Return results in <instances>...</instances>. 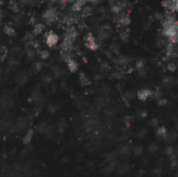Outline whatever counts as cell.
<instances>
[{"label": "cell", "instance_id": "13", "mask_svg": "<svg viewBox=\"0 0 178 177\" xmlns=\"http://www.w3.org/2000/svg\"><path fill=\"white\" fill-rule=\"evenodd\" d=\"M129 169H130V167L127 164H123L118 169V174L119 175H123V174L126 173Z\"/></svg>", "mask_w": 178, "mask_h": 177}, {"label": "cell", "instance_id": "21", "mask_svg": "<svg viewBox=\"0 0 178 177\" xmlns=\"http://www.w3.org/2000/svg\"><path fill=\"white\" fill-rule=\"evenodd\" d=\"M41 67H42V65H41V63H36L33 65V70H35V72H38L40 70H41Z\"/></svg>", "mask_w": 178, "mask_h": 177}, {"label": "cell", "instance_id": "23", "mask_svg": "<svg viewBox=\"0 0 178 177\" xmlns=\"http://www.w3.org/2000/svg\"><path fill=\"white\" fill-rule=\"evenodd\" d=\"M155 175H157V177H161V175H162V169L161 168H157V169H155Z\"/></svg>", "mask_w": 178, "mask_h": 177}, {"label": "cell", "instance_id": "24", "mask_svg": "<svg viewBox=\"0 0 178 177\" xmlns=\"http://www.w3.org/2000/svg\"><path fill=\"white\" fill-rule=\"evenodd\" d=\"M120 37L122 38V40H127L128 38H129V35H128L127 32H122L120 34Z\"/></svg>", "mask_w": 178, "mask_h": 177}, {"label": "cell", "instance_id": "3", "mask_svg": "<svg viewBox=\"0 0 178 177\" xmlns=\"http://www.w3.org/2000/svg\"><path fill=\"white\" fill-rule=\"evenodd\" d=\"M85 44H86V46L89 48V49H91V50H96L98 48V44L96 43L95 38L90 34L88 35L87 38H85Z\"/></svg>", "mask_w": 178, "mask_h": 177}, {"label": "cell", "instance_id": "17", "mask_svg": "<svg viewBox=\"0 0 178 177\" xmlns=\"http://www.w3.org/2000/svg\"><path fill=\"white\" fill-rule=\"evenodd\" d=\"M49 110L51 111V113H54V112H56L57 110V106L56 105L55 103H51L49 105Z\"/></svg>", "mask_w": 178, "mask_h": 177}, {"label": "cell", "instance_id": "10", "mask_svg": "<svg viewBox=\"0 0 178 177\" xmlns=\"http://www.w3.org/2000/svg\"><path fill=\"white\" fill-rule=\"evenodd\" d=\"M167 134H168V132L166 130V129L164 127H161V128H159L157 131V135L159 136V137H162V138H163V139H165L166 136H167Z\"/></svg>", "mask_w": 178, "mask_h": 177}, {"label": "cell", "instance_id": "6", "mask_svg": "<svg viewBox=\"0 0 178 177\" xmlns=\"http://www.w3.org/2000/svg\"><path fill=\"white\" fill-rule=\"evenodd\" d=\"M16 81L19 84H25V83H27V75H26L25 73H24V72L18 73L17 75V77H16Z\"/></svg>", "mask_w": 178, "mask_h": 177}, {"label": "cell", "instance_id": "5", "mask_svg": "<svg viewBox=\"0 0 178 177\" xmlns=\"http://www.w3.org/2000/svg\"><path fill=\"white\" fill-rule=\"evenodd\" d=\"M118 23L121 25L123 26L129 25L130 23V17H129L128 15H121L118 18Z\"/></svg>", "mask_w": 178, "mask_h": 177}, {"label": "cell", "instance_id": "19", "mask_svg": "<svg viewBox=\"0 0 178 177\" xmlns=\"http://www.w3.org/2000/svg\"><path fill=\"white\" fill-rule=\"evenodd\" d=\"M27 57L29 58H33L35 57V51H33V49H30V50H28L27 51Z\"/></svg>", "mask_w": 178, "mask_h": 177}, {"label": "cell", "instance_id": "7", "mask_svg": "<svg viewBox=\"0 0 178 177\" xmlns=\"http://www.w3.org/2000/svg\"><path fill=\"white\" fill-rule=\"evenodd\" d=\"M67 64H68V67L69 70H71V72H75L77 70V67H78V65H77V63L75 60H73V59L71 57V58H69L67 61Z\"/></svg>", "mask_w": 178, "mask_h": 177}, {"label": "cell", "instance_id": "28", "mask_svg": "<svg viewBox=\"0 0 178 177\" xmlns=\"http://www.w3.org/2000/svg\"><path fill=\"white\" fill-rule=\"evenodd\" d=\"M64 127H66V124H65L64 122H60V123H59V129H60V131H63V129H64Z\"/></svg>", "mask_w": 178, "mask_h": 177}, {"label": "cell", "instance_id": "11", "mask_svg": "<svg viewBox=\"0 0 178 177\" xmlns=\"http://www.w3.org/2000/svg\"><path fill=\"white\" fill-rule=\"evenodd\" d=\"M79 79H80L81 84L84 85V86H86V85L89 84V81L88 79V77L86 76L85 74L84 73H81L80 76H79Z\"/></svg>", "mask_w": 178, "mask_h": 177}, {"label": "cell", "instance_id": "15", "mask_svg": "<svg viewBox=\"0 0 178 177\" xmlns=\"http://www.w3.org/2000/svg\"><path fill=\"white\" fill-rule=\"evenodd\" d=\"M128 63H130V58L127 57H122L118 59V63L121 65H126Z\"/></svg>", "mask_w": 178, "mask_h": 177}, {"label": "cell", "instance_id": "26", "mask_svg": "<svg viewBox=\"0 0 178 177\" xmlns=\"http://www.w3.org/2000/svg\"><path fill=\"white\" fill-rule=\"evenodd\" d=\"M146 134H147V130L146 129H141L140 132H139V136H141V137H144V135H146Z\"/></svg>", "mask_w": 178, "mask_h": 177}, {"label": "cell", "instance_id": "18", "mask_svg": "<svg viewBox=\"0 0 178 177\" xmlns=\"http://www.w3.org/2000/svg\"><path fill=\"white\" fill-rule=\"evenodd\" d=\"M39 55L41 57V58L46 59L47 57H49V52L47 51H40V53H39Z\"/></svg>", "mask_w": 178, "mask_h": 177}, {"label": "cell", "instance_id": "8", "mask_svg": "<svg viewBox=\"0 0 178 177\" xmlns=\"http://www.w3.org/2000/svg\"><path fill=\"white\" fill-rule=\"evenodd\" d=\"M33 134H34V132L32 129H30V130L28 131L27 133H26L25 136V138H24V143L25 144H29L31 142V140H32V137H33Z\"/></svg>", "mask_w": 178, "mask_h": 177}, {"label": "cell", "instance_id": "2", "mask_svg": "<svg viewBox=\"0 0 178 177\" xmlns=\"http://www.w3.org/2000/svg\"><path fill=\"white\" fill-rule=\"evenodd\" d=\"M46 43L50 47L54 46L58 42V37L54 33H48L45 37Z\"/></svg>", "mask_w": 178, "mask_h": 177}, {"label": "cell", "instance_id": "1", "mask_svg": "<svg viewBox=\"0 0 178 177\" xmlns=\"http://www.w3.org/2000/svg\"><path fill=\"white\" fill-rule=\"evenodd\" d=\"M57 13L54 8H50L47 10L43 14V19L47 23H52L57 20Z\"/></svg>", "mask_w": 178, "mask_h": 177}, {"label": "cell", "instance_id": "12", "mask_svg": "<svg viewBox=\"0 0 178 177\" xmlns=\"http://www.w3.org/2000/svg\"><path fill=\"white\" fill-rule=\"evenodd\" d=\"M131 152L135 156H139V155H141L143 153V148L140 147V146H136V147L132 148Z\"/></svg>", "mask_w": 178, "mask_h": 177}, {"label": "cell", "instance_id": "29", "mask_svg": "<svg viewBox=\"0 0 178 177\" xmlns=\"http://www.w3.org/2000/svg\"><path fill=\"white\" fill-rule=\"evenodd\" d=\"M176 11H178V4H177V7H176Z\"/></svg>", "mask_w": 178, "mask_h": 177}, {"label": "cell", "instance_id": "9", "mask_svg": "<svg viewBox=\"0 0 178 177\" xmlns=\"http://www.w3.org/2000/svg\"><path fill=\"white\" fill-rule=\"evenodd\" d=\"M116 162H114V161H110V164L107 166L106 168H104V169H103V172L104 173H111V172H113L115 169H116Z\"/></svg>", "mask_w": 178, "mask_h": 177}, {"label": "cell", "instance_id": "14", "mask_svg": "<svg viewBox=\"0 0 178 177\" xmlns=\"http://www.w3.org/2000/svg\"><path fill=\"white\" fill-rule=\"evenodd\" d=\"M4 32L7 34V35H9V36H12V35L15 34V30L11 26H5L4 27Z\"/></svg>", "mask_w": 178, "mask_h": 177}, {"label": "cell", "instance_id": "20", "mask_svg": "<svg viewBox=\"0 0 178 177\" xmlns=\"http://www.w3.org/2000/svg\"><path fill=\"white\" fill-rule=\"evenodd\" d=\"M173 82H174V79L172 77H167L164 79V84L167 85H171L172 84H174Z\"/></svg>", "mask_w": 178, "mask_h": 177}, {"label": "cell", "instance_id": "27", "mask_svg": "<svg viewBox=\"0 0 178 177\" xmlns=\"http://www.w3.org/2000/svg\"><path fill=\"white\" fill-rule=\"evenodd\" d=\"M168 67H169V70H172V71H174L175 70H176V65H175L174 63H170Z\"/></svg>", "mask_w": 178, "mask_h": 177}, {"label": "cell", "instance_id": "16", "mask_svg": "<svg viewBox=\"0 0 178 177\" xmlns=\"http://www.w3.org/2000/svg\"><path fill=\"white\" fill-rule=\"evenodd\" d=\"M43 30V25H37L34 27V32L36 34L42 33Z\"/></svg>", "mask_w": 178, "mask_h": 177}, {"label": "cell", "instance_id": "25", "mask_svg": "<svg viewBox=\"0 0 178 177\" xmlns=\"http://www.w3.org/2000/svg\"><path fill=\"white\" fill-rule=\"evenodd\" d=\"M149 123H150V124H149L150 126L154 127V128H155V127L157 126V123H158V122H157V119H152V120L149 122Z\"/></svg>", "mask_w": 178, "mask_h": 177}, {"label": "cell", "instance_id": "22", "mask_svg": "<svg viewBox=\"0 0 178 177\" xmlns=\"http://www.w3.org/2000/svg\"><path fill=\"white\" fill-rule=\"evenodd\" d=\"M148 148H149L150 152H156L157 151V149H158V146H157L156 143H152L148 147Z\"/></svg>", "mask_w": 178, "mask_h": 177}, {"label": "cell", "instance_id": "4", "mask_svg": "<svg viewBox=\"0 0 178 177\" xmlns=\"http://www.w3.org/2000/svg\"><path fill=\"white\" fill-rule=\"evenodd\" d=\"M152 95V92L148 89V88H144V89H142L139 92L137 93V97L140 101H146L148 99V97H150Z\"/></svg>", "mask_w": 178, "mask_h": 177}]
</instances>
